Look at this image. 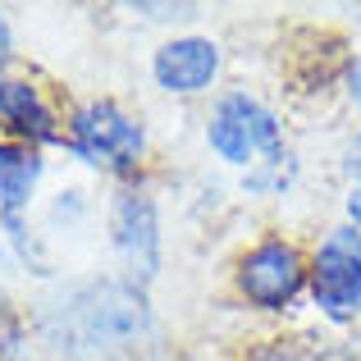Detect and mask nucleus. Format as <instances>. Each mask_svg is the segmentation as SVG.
Here are the masks:
<instances>
[{
    "label": "nucleus",
    "instance_id": "1",
    "mask_svg": "<svg viewBox=\"0 0 361 361\" xmlns=\"http://www.w3.org/2000/svg\"><path fill=\"white\" fill-rule=\"evenodd\" d=\"M42 338L60 357H119L151 334L147 288L128 279H87L42 302Z\"/></svg>",
    "mask_w": 361,
    "mask_h": 361
},
{
    "label": "nucleus",
    "instance_id": "2",
    "mask_svg": "<svg viewBox=\"0 0 361 361\" xmlns=\"http://www.w3.org/2000/svg\"><path fill=\"white\" fill-rule=\"evenodd\" d=\"M64 151L78 156L82 165L106 169V174L133 183L142 174V160H147V128L119 101L101 97L69 115V123H64Z\"/></svg>",
    "mask_w": 361,
    "mask_h": 361
},
{
    "label": "nucleus",
    "instance_id": "3",
    "mask_svg": "<svg viewBox=\"0 0 361 361\" xmlns=\"http://www.w3.org/2000/svg\"><path fill=\"white\" fill-rule=\"evenodd\" d=\"M206 142L224 165L238 169H293V156L283 147V128L274 110H265L247 92H224L206 123Z\"/></svg>",
    "mask_w": 361,
    "mask_h": 361
},
{
    "label": "nucleus",
    "instance_id": "4",
    "mask_svg": "<svg viewBox=\"0 0 361 361\" xmlns=\"http://www.w3.org/2000/svg\"><path fill=\"white\" fill-rule=\"evenodd\" d=\"M307 288H311V302L320 307V316L334 320V325H353L361 316V229L357 224H338L320 238V247L311 252Z\"/></svg>",
    "mask_w": 361,
    "mask_h": 361
},
{
    "label": "nucleus",
    "instance_id": "5",
    "mask_svg": "<svg viewBox=\"0 0 361 361\" xmlns=\"http://www.w3.org/2000/svg\"><path fill=\"white\" fill-rule=\"evenodd\" d=\"M307 270H311V261L298 252V243L261 238L238 256L233 288L256 311H288L302 298V288H307Z\"/></svg>",
    "mask_w": 361,
    "mask_h": 361
},
{
    "label": "nucleus",
    "instance_id": "6",
    "mask_svg": "<svg viewBox=\"0 0 361 361\" xmlns=\"http://www.w3.org/2000/svg\"><path fill=\"white\" fill-rule=\"evenodd\" d=\"M110 243H115L128 283L147 288L160 274V215L147 188H119L115 206H110Z\"/></svg>",
    "mask_w": 361,
    "mask_h": 361
},
{
    "label": "nucleus",
    "instance_id": "7",
    "mask_svg": "<svg viewBox=\"0 0 361 361\" xmlns=\"http://www.w3.org/2000/svg\"><path fill=\"white\" fill-rule=\"evenodd\" d=\"M151 78L169 97H202L220 78V46L211 37H197V32L169 37L151 55Z\"/></svg>",
    "mask_w": 361,
    "mask_h": 361
},
{
    "label": "nucleus",
    "instance_id": "8",
    "mask_svg": "<svg viewBox=\"0 0 361 361\" xmlns=\"http://www.w3.org/2000/svg\"><path fill=\"white\" fill-rule=\"evenodd\" d=\"M0 128L9 133V142H27V147H64L60 115L51 110V101L42 97L32 78H5L0 82Z\"/></svg>",
    "mask_w": 361,
    "mask_h": 361
},
{
    "label": "nucleus",
    "instance_id": "9",
    "mask_svg": "<svg viewBox=\"0 0 361 361\" xmlns=\"http://www.w3.org/2000/svg\"><path fill=\"white\" fill-rule=\"evenodd\" d=\"M46 174V160L27 142H0V215H23L37 183Z\"/></svg>",
    "mask_w": 361,
    "mask_h": 361
},
{
    "label": "nucleus",
    "instance_id": "10",
    "mask_svg": "<svg viewBox=\"0 0 361 361\" xmlns=\"http://www.w3.org/2000/svg\"><path fill=\"white\" fill-rule=\"evenodd\" d=\"M137 14H147V18H192L197 9L192 5H137Z\"/></svg>",
    "mask_w": 361,
    "mask_h": 361
},
{
    "label": "nucleus",
    "instance_id": "11",
    "mask_svg": "<svg viewBox=\"0 0 361 361\" xmlns=\"http://www.w3.org/2000/svg\"><path fill=\"white\" fill-rule=\"evenodd\" d=\"M9 55H14V32H9V18L0 14V69H5Z\"/></svg>",
    "mask_w": 361,
    "mask_h": 361
},
{
    "label": "nucleus",
    "instance_id": "12",
    "mask_svg": "<svg viewBox=\"0 0 361 361\" xmlns=\"http://www.w3.org/2000/svg\"><path fill=\"white\" fill-rule=\"evenodd\" d=\"M348 97H353L357 106H361V55H357L353 64H348Z\"/></svg>",
    "mask_w": 361,
    "mask_h": 361
},
{
    "label": "nucleus",
    "instance_id": "13",
    "mask_svg": "<svg viewBox=\"0 0 361 361\" xmlns=\"http://www.w3.org/2000/svg\"><path fill=\"white\" fill-rule=\"evenodd\" d=\"M348 224H357V229H361V188L348 192Z\"/></svg>",
    "mask_w": 361,
    "mask_h": 361
},
{
    "label": "nucleus",
    "instance_id": "14",
    "mask_svg": "<svg viewBox=\"0 0 361 361\" xmlns=\"http://www.w3.org/2000/svg\"><path fill=\"white\" fill-rule=\"evenodd\" d=\"M252 361H293L288 353H261V357H252Z\"/></svg>",
    "mask_w": 361,
    "mask_h": 361
},
{
    "label": "nucleus",
    "instance_id": "15",
    "mask_svg": "<svg viewBox=\"0 0 361 361\" xmlns=\"http://www.w3.org/2000/svg\"><path fill=\"white\" fill-rule=\"evenodd\" d=\"M357 156H361V137H357Z\"/></svg>",
    "mask_w": 361,
    "mask_h": 361
},
{
    "label": "nucleus",
    "instance_id": "16",
    "mask_svg": "<svg viewBox=\"0 0 361 361\" xmlns=\"http://www.w3.org/2000/svg\"><path fill=\"white\" fill-rule=\"evenodd\" d=\"M0 82H5V73H0Z\"/></svg>",
    "mask_w": 361,
    "mask_h": 361
}]
</instances>
